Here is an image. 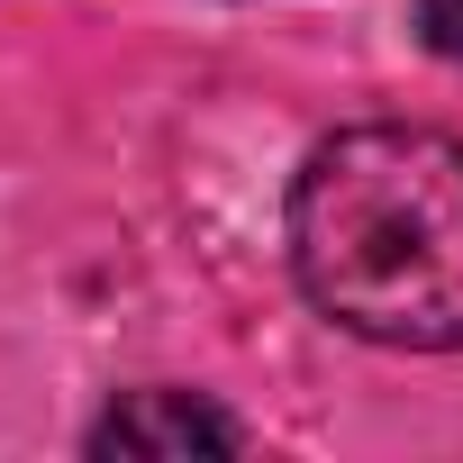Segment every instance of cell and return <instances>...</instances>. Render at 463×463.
Returning a JSON list of instances; mask_svg holds the SVG:
<instances>
[{
	"instance_id": "obj_3",
	"label": "cell",
	"mask_w": 463,
	"mask_h": 463,
	"mask_svg": "<svg viewBox=\"0 0 463 463\" xmlns=\"http://www.w3.org/2000/svg\"><path fill=\"white\" fill-rule=\"evenodd\" d=\"M418 37L463 64V0H418Z\"/></svg>"
},
{
	"instance_id": "obj_2",
	"label": "cell",
	"mask_w": 463,
	"mask_h": 463,
	"mask_svg": "<svg viewBox=\"0 0 463 463\" xmlns=\"http://www.w3.org/2000/svg\"><path fill=\"white\" fill-rule=\"evenodd\" d=\"M237 445H246V427L227 409H209L200 391H128L91 427V454H164V463L173 454H237Z\"/></svg>"
},
{
	"instance_id": "obj_1",
	"label": "cell",
	"mask_w": 463,
	"mask_h": 463,
	"mask_svg": "<svg viewBox=\"0 0 463 463\" xmlns=\"http://www.w3.org/2000/svg\"><path fill=\"white\" fill-rule=\"evenodd\" d=\"M291 273L364 345L463 354V146L409 118L336 128L291 182Z\"/></svg>"
}]
</instances>
